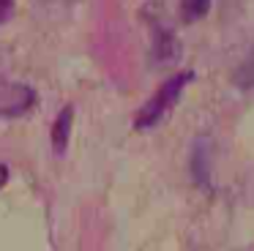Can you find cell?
Returning a JSON list of instances; mask_svg holds the SVG:
<instances>
[{
	"mask_svg": "<svg viewBox=\"0 0 254 251\" xmlns=\"http://www.w3.org/2000/svg\"><path fill=\"white\" fill-rule=\"evenodd\" d=\"M191 79H194L191 71H181V74L170 76V79H167L164 85H161L159 90H156L153 96L148 98V104H145V107L137 112V118H134V128H137V131H145V128H153V126H159L161 120L170 115V109L178 104L181 93L186 90V85H189Z\"/></svg>",
	"mask_w": 254,
	"mask_h": 251,
	"instance_id": "6da1fadb",
	"label": "cell"
},
{
	"mask_svg": "<svg viewBox=\"0 0 254 251\" xmlns=\"http://www.w3.org/2000/svg\"><path fill=\"white\" fill-rule=\"evenodd\" d=\"M71 118H74V109L66 107V109H61L55 126H52V147H55L58 156H63L66 147H68V136H71Z\"/></svg>",
	"mask_w": 254,
	"mask_h": 251,
	"instance_id": "7a4b0ae2",
	"label": "cell"
},
{
	"mask_svg": "<svg viewBox=\"0 0 254 251\" xmlns=\"http://www.w3.org/2000/svg\"><path fill=\"white\" fill-rule=\"evenodd\" d=\"M232 82H235L238 87H254V49L246 55V60H243L241 65H238V71L232 74Z\"/></svg>",
	"mask_w": 254,
	"mask_h": 251,
	"instance_id": "3957f363",
	"label": "cell"
},
{
	"mask_svg": "<svg viewBox=\"0 0 254 251\" xmlns=\"http://www.w3.org/2000/svg\"><path fill=\"white\" fill-rule=\"evenodd\" d=\"M210 8V0H183L181 11H183V22H197L208 14Z\"/></svg>",
	"mask_w": 254,
	"mask_h": 251,
	"instance_id": "277c9868",
	"label": "cell"
},
{
	"mask_svg": "<svg viewBox=\"0 0 254 251\" xmlns=\"http://www.w3.org/2000/svg\"><path fill=\"white\" fill-rule=\"evenodd\" d=\"M11 14H14V0H0V25L11 19Z\"/></svg>",
	"mask_w": 254,
	"mask_h": 251,
	"instance_id": "5b68a950",
	"label": "cell"
},
{
	"mask_svg": "<svg viewBox=\"0 0 254 251\" xmlns=\"http://www.w3.org/2000/svg\"><path fill=\"white\" fill-rule=\"evenodd\" d=\"M6 180H8V167L6 164H0V188L6 186Z\"/></svg>",
	"mask_w": 254,
	"mask_h": 251,
	"instance_id": "8992f818",
	"label": "cell"
}]
</instances>
